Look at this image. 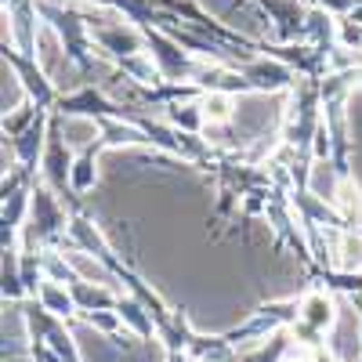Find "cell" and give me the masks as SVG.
<instances>
[{
    "label": "cell",
    "instance_id": "6da1fadb",
    "mask_svg": "<svg viewBox=\"0 0 362 362\" xmlns=\"http://www.w3.org/2000/svg\"><path fill=\"white\" fill-rule=\"evenodd\" d=\"M337 264L344 268V272H358L362 268V239L358 235H341V257H337Z\"/></svg>",
    "mask_w": 362,
    "mask_h": 362
},
{
    "label": "cell",
    "instance_id": "7a4b0ae2",
    "mask_svg": "<svg viewBox=\"0 0 362 362\" xmlns=\"http://www.w3.org/2000/svg\"><path fill=\"white\" fill-rule=\"evenodd\" d=\"M199 112H203V119H210V124H221V119L232 116V102H228V95H206L199 102Z\"/></svg>",
    "mask_w": 362,
    "mask_h": 362
},
{
    "label": "cell",
    "instance_id": "3957f363",
    "mask_svg": "<svg viewBox=\"0 0 362 362\" xmlns=\"http://www.w3.org/2000/svg\"><path fill=\"white\" fill-rule=\"evenodd\" d=\"M305 319H308L312 326H326L329 319H334V312H329V297L312 293V297L305 300Z\"/></svg>",
    "mask_w": 362,
    "mask_h": 362
},
{
    "label": "cell",
    "instance_id": "277c9868",
    "mask_svg": "<svg viewBox=\"0 0 362 362\" xmlns=\"http://www.w3.org/2000/svg\"><path fill=\"white\" fill-rule=\"evenodd\" d=\"M69 261H73V268L80 272L83 279H98V283H105V286H112L109 283V276H105V268L95 261V257H83V254H69Z\"/></svg>",
    "mask_w": 362,
    "mask_h": 362
},
{
    "label": "cell",
    "instance_id": "5b68a950",
    "mask_svg": "<svg viewBox=\"0 0 362 362\" xmlns=\"http://www.w3.org/2000/svg\"><path fill=\"white\" fill-rule=\"evenodd\" d=\"M40 297H44L47 312H58V315H69V312H73L66 290H58V286H40Z\"/></svg>",
    "mask_w": 362,
    "mask_h": 362
},
{
    "label": "cell",
    "instance_id": "8992f818",
    "mask_svg": "<svg viewBox=\"0 0 362 362\" xmlns=\"http://www.w3.org/2000/svg\"><path fill=\"white\" fill-rule=\"evenodd\" d=\"M337 206H341V214L344 218H355L358 214V189L351 185V181H341V189H337Z\"/></svg>",
    "mask_w": 362,
    "mask_h": 362
},
{
    "label": "cell",
    "instance_id": "52a82bcc",
    "mask_svg": "<svg viewBox=\"0 0 362 362\" xmlns=\"http://www.w3.org/2000/svg\"><path fill=\"white\" fill-rule=\"evenodd\" d=\"M170 362H185V358H181V355H170Z\"/></svg>",
    "mask_w": 362,
    "mask_h": 362
},
{
    "label": "cell",
    "instance_id": "ba28073f",
    "mask_svg": "<svg viewBox=\"0 0 362 362\" xmlns=\"http://www.w3.org/2000/svg\"><path fill=\"white\" fill-rule=\"evenodd\" d=\"M358 362H362V358H358Z\"/></svg>",
    "mask_w": 362,
    "mask_h": 362
}]
</instances>
